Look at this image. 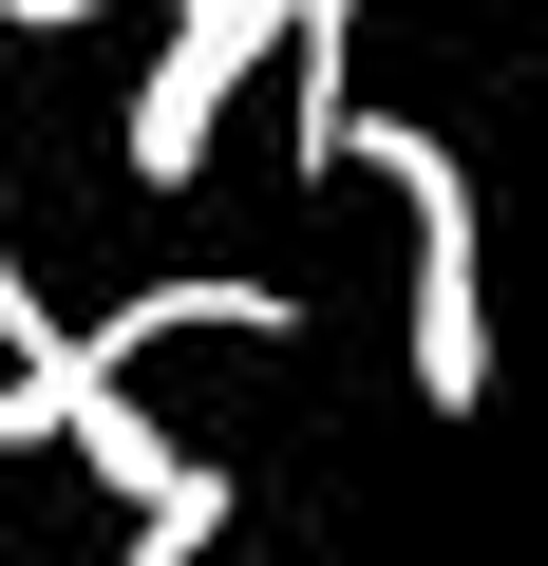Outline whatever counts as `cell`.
Instances as JSON below:
<instances>
[{
	"label": "cell",
	"instance_id": "obj_1",
	"mask_svg": "<svg viewBox=\"0 0 548 566\" xmlns=\"http://www.w3.org/2000/svg\"><path fill=\"white\" fill-rule=\"evenodd\" d=\"M341 170H379V189H397V227H416V397H435V416H492V208H473L454 133L360 114V133H341Z\"/></svg>",
	"mask_w": 548,
	"mask_h": 566
},
{
	"label": "cell",
	"instance_id": "obj_2",
	"mask_svg": "<svg viewBox=\"0 0 548 566\" xmlns=\"http://www.w3.org/2000/svg\"><path fill=\"white\" fill-rule=\"evenodd\" d=\"M265 57H285V0H170V57L133 76V189H189L208 151H227V95L265 76Z\"/></svg>",
	"mask_w": 548,
	"mask_h": 566
},
{
	"label": "cell",
	"instance_id": "obj_3",
	"mask_svg": "<svg viewBox=\"0 0 548 566\" xmlns=\"http://www.w3.org/2000/svg\"><path fill=\"white\" fill-rule=\"evenodd\" d=\"M170 340H303V303H285V283H246V264H189V283H133L114 322H76V359H95V378L170 359Z\"/></svg>",
	"mask_w": 548,
	"mask_h": 566
},
{
	"label": "cell",
	"instance_id": "obj_4",
	"mask_svg": "<svg viewBox=\"0 0 548 566\" xmlns=\"http://www.w3.org/2000/svg\"><path fill=\"white\" fill-rule=\"evenodd\" d=\"M58 434H76V472H95L114 510H246V491H227V472H208V453H189V434H170V416H152L133 378H95V397H76Z\"/></svg>",
	"mask_w": 548,
	"mask_h": 566
},
{
	"label": "cell",
	"instance_id": "obj_5",
	"mask_svg": "<svg viewBox=\"0 0 548 566\" xmlns=\"http://www.w3.org/2000/svg\"><path fill=\"white\" fill-rule=\"evenodd\" d=\"M285 57H303V170H341V133H360V95H341L360 0H285Z\"/></svg>",
	"mask_w": 548,
	"mask_h": 566
},
{
	"label": "cell",
	"instance_id": "obj_6",
	"mask_svg": "<svg viewBox=\"0 0 548 566\" xmlns=\"http://www.w3.org/2000/svg\"><path fill=\"white\" fill-rule=\"evenodd\" d=\"M208 528H227V510H133V547H114V566H189Z\"/></svg>",
	"mask_w": 548,
	"mask_h": 566
}]
</instances>
